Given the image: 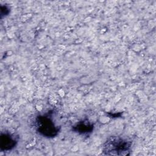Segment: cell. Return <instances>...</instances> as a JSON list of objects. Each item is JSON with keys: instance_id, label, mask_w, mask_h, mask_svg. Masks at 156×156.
Segmentation results:
<instances>
[{"instance_id": "cell-2", "label": "cell", "mask_w": 156, "mask_h": 156, "mask_svg": "<svg viewBox=\"0 0 156 156\" xmlns=\"http://www.w3.org/2000/svg\"><path fill=\"white\" fill-rule=\"evenodd\" d=\"M132 142L120 136H111L104 143L102 154L107 155H126L130 154Z\"/></svg>"}, {"instance_id": "cell-4", "label": "cell", "mask_w": 156, "mask_h": 156, "mask_svg": "<svg viewBox=\"0 0 156 156\" xmlns=\"http://www.w3.org/2000/svg\"><path fill=\"white\" fill-rule=\"evenodd\" d=\"M93 124L88 120H82L73 127V130L80 135H87L91 133L93 130Z\"/></svg>"}, {"instance_id": "cell-1", "label": "cell", "mask_w": 156, "mask_h": 156, "mask_svg": "<svg viewBox=\"0 0 156 156\" xmlns=\"http://www.w3.org/2000/svg\"><path fill=\"white\" fill-rule=\"evenodd\" d=\"M54 114V110H48L35 117L34 129L38 135L47 138H52L58 135L60 127L56 124Z\"/></svg>"}, {"instance_id": "cell-3", "label": "cell", "mask_w": 156, "mask_h": 156, "mask_svg": "<svg viewBox=\"0 0 156 156\" xmlns=\"http://www.w3.org/2000/svg\"><path fill=\"white\" fill-rule=\"evenodd\" d=\"M18 142V137L10 132H5L1 134L0 149L1 151L12 150Z\"/></svg>"}]
</instances>
